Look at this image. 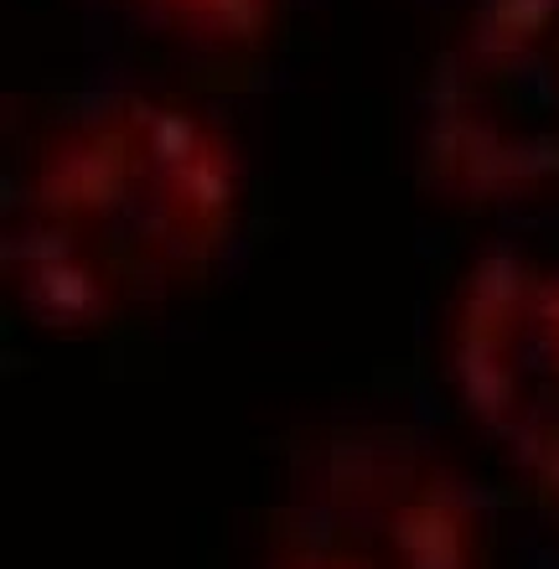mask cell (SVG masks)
Masks as SVG:
<instances>
[{"mask_svg":"<svg viewBox=\"0 0 559 569\" xmlns=\"http://www.w3.org/2000/svg\"><path fill=\"white\" fill-rule=\"evenodd\" d=\"M233 218L239 166L218 124L161 93H93L11 192L6 284L37 327H114L192 290Z\"/></svg>","mask_w":559,"mask_h":569,"instance_id":"obj_1","label":"cell"},{"mask_svg":"<svg viewBox=\"0 0 559 569\" xmlns=\"http://www.w3.org/2000/svg\"><path fill=\"white\" fill-rule=\"evenodd\" d=\"M487 528L467 477L399 425H352L296 461L264 569H482Z\"/></svg>","mask_w":559,"mask_h":569,"instance_id":"obj_2","label":"cell"},{"mask_svg":"<svg viewBox=\"0 0 559 569\" xmlns=\"http://www.w3.org/2000/svg\"><path fill=\"white\" fill-rule=\"evenodd\" d=\"M430 181L502 202L559 181V0H477L425 93Z\"/></svg>","mask_w":559,"mask_h":569,"instance_id":"obj_3","label":"cell"},{"mask_svg":"<svg viewBox=\"0 0 559 569\" xmlns=\"http://www.w3.org/2000/svg\"><path fill=\"white\" fill-rule=\"evenodd\" d=\"M451 378L487 440L559 508V264L477 259L451 311Z\"/></svg>","mask_w":559,"mask_h":569,"instance_id":"obj_4","label":"cell"},{"mask_svg":"<svg viewBox=\"0 0 559 569\" xmlns=\"http://www.w3.org/2000/svg\"><path fill=\"white\" fill-rule=\"evenodd\" d=\"M136 11L187 47L239 52L270 31L280 0H136Z\"/></svg>","mask_w":559,"mask_h":569,"instance_id":"obj_5","label":"cell"}]
</instances>
